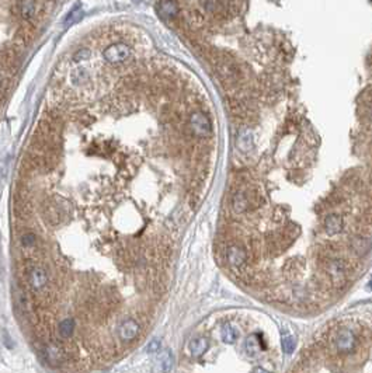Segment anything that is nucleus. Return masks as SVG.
Wrapping results in <instances>:
<instances>
[{
  "instance_id": "f257e3e1",
  "label": "nucleus",
  "mask_w": 372,
  "mask_h": 373,
  "mask_svg": "<svg viewBox=\"0 0 372 373\" xmlns=\"http://www.w3.org/2000/svg\"><path fill=\"white\" fill-rule=\"evenodd\" d=\"M26 276L29 281L30 288L33 289L34 292H44V289H47L48 283H50V276L48 272L40 265L36 264H30L26 268Z\"/></svg>"
},
{
  "instance_id": "f03ea898",
  "label": "nucleus",
  "mask_w": 372,
  "mask_h": 373,
  "mask_svg": "<svg viewBox=\"0 0 372 373\" xmlns=\"http://www.w3.org/2000/svg\"><path fill=\"white\" fill-rule=\"evenodd\" d=\"M326 269L330 276L331 283L336 288H341L347 281V265L340 258H329L326 264Z\"/></svg>"
},
{
  "instance_id": "7ed1b4c3",
  "label": "nucleus",
  "mask_w": 372,
  "mask_h": 373,
  "mask_svg": "<svg viewBox=\"0 0 372 373\" xmlns=\"http://www.w3.org/2000/svg\"><path fill=\"white\" fill-rule=\"evenodd\" d=\"M190 128L193 131L194 134L197 136H201V138H205V136H209L211 132H212V125H211V121L208 118L207 115L201 111H195V113L191 114L190 117Z\"/></svg>"
},
{
  "instance_id": "20e7f679",
  "label": "nucleus",
  "mask_w": 372,
  "mask_h": 373,
  "mask_svg": "<svg viewBox=\"0 0 372 373\" xmlns=\"http://www.w3.org/2000/svg\"><path fill=\"white\" fill-rule=\"evenodd\" d=\"M44 358L51 366H59L66 362V349L55 342H48L44 346Z\"/></svg>"
},
{
  "instance_id": "39448f33",
  "label": "nucleus",
  "mask_w": 372,
  "mask_h": 373,
  "mask_svg": "<svg viewBox=\"0 0 372 373\" xmlns=\"http://www.w3.org/2000/svg\"><path fill=\"white\" fill-rule=\"evenodd\" d=\"M117 334L122 342H131L141 334V324L134 318H127L117 327Z\"/></svg>"
},
{
  "instance_id": "423d86ee",
  "label": "nucleus",
  "mask_w": 372,
  "mask_h": 373,
  "mask_svg": "<svg viewBox=\"0 0 372 373\" xmlns=\"http://www.w3.org/2000/svg\"><path fill=\"white\" fill-rule=\"evenodd\" d=\"M131 55V50L127 44H114V45H110L107 50L104 51V58L107 61L108 64L111 65H118L122 64L127 58Z\"/></svg>"
},
{
  "instance_id": "0eeeda50",
  "label": "nucleus",
  "mask_w": 372,
  "mask_h": 373,
  "mask_svg": "<svg viewBox=\"0 0 372 373\" xmlns=\"http://www.w3.org/2000/svg\"><path fill=\"white\" fill-rule=\"evenodd\" d=\"M226 258L229 262L230 268L233 269H240L244 267L246 260H247V254L244 251V248L239 244H230L226 248Z\"/></svg>"
},
{
  "instance_id": "6e6552de",
  "label": "nucleus",
  "mask_w": 372,
  "mask_h": 373,
  "mask_svg": "<svg viewBox=\"0 0 372 373\" xmlns=\"http://www.w3.org/2000/svg\"><path fill=\"white\" fill-rule=\"evenodd\" d=\"M334 342H336V348L340 352H350L355 345V335L348 328H343L337 332Z\"/></svg>"
},
{
  "instance_id": "1a4fd4ad",
  "label": "nucleus",
  "mask_w": 372,
  "mask_h": 373,
  "mask_svg": "<svg viewBox=\"0 0 372 373\" xmlns=\"http://www.w3.org/2000/svg\"><path fill=\"white\" fill-rule=\"evenodd\" d=\"M64 208L55 201H50L44 206V216L50 225H58L64 220Z\"/></svg>"
},
{
  "instance_id": "9d476101",
  "label": "nucleus",
  "mask_w": 372,
  "mask_h": 373,
  "mask_svg": "<svg viewBox=\"0 0 372 373\" xmlns=\"http://www.w3.org/2000/svg\"><path fill=\"white\" fill-rule=\"evenodd\" d=\"M324 230L329 234H338L343 230V218L336 213H330L329 216L324 219Z\"/></svg>"
},
{
  "instance_id": "9b49d317",
  "label": "nucleus",
  "mask_w": 372,
  "mask_h": 373,
  "mask_svg": "<svg viewBox=\"0 0 372 373\" xmlns=\"http://www.w3.org/2000/svg\"><path fill=\"white\" fill-rule=\"evenodd\" d=\"M75 330H76V321L72 317H66L58 324V334L62 339H69L73 337Z\"/></svg>"
},
{
  "instance_id": "f8f14e48",
  "label": "nucleus",
  "mask_w": 372,
  "mask_h": 373,
  "mask_svg": "<svg viewBox=\"0 0 372 373\" xmlns=\"http://www.w3.org/2000/svg\"><path fill=\"white\" fill-rule=\"evenodd\" d=\"M158 12L163 19L169 20L179 13V5L174 2H160L158 3Z\"/></svg>"
},
{
  "instance_id": "ddd939ff",
  "label": "nucleus",
  "mask_w": 372,
  "mask_h": 373,
  "mask_svg": "<svg viewBox=\"0 0 372 373\" xmlns=\"http://www.w3.org/2000/svg\"><path fill=\"white\" fill-rule=\"evenodd\" d=\"M208 346H209V342H208L207 338H195V339H193L190 342V352H191V355H193L194 358H200V356H202L205 353Z\"/></svg>"
},
{
  "instance_id": "4468645a",
  "label": "nucleus",
  "mask_w": 372,
  "mask_h": 373,
  "mask_svg": "<svg viewBox=\"0 0 372 373\" xmlns=\"http://www.w3.org/2000/svg\"><path fill=\"white\" fill-rule=\"evenodd\" d=\"M232 208L236 213H242L249 208V197L244 191H237L232 199Z\"/></svg>"
},
{
  "instance_id": "2eb2a0df",
  "label": "nucleus",
  "mask_w": 372,
  "mask_h": 373,
  "mask_svg": "<svg viewBox=\"0 0 372 373\" xmlns=\"http://www.w3.org/2000/svg\"><path fill=\"white\" fill-rule=\"evenodd\" d=\"M244 348L249 356H257L258 353L261 352V341L257 335H250L247 337L246 342H244Z\"/></svg>"
},
{
  "instance_id": "dca6fc26",
  "label": "nucleus",
  "mask_w": 372,
  "mask_h": 373,
  "mask_svg": "<svg viewBox=\"0 0 372 373\" xmlns=\"http://www.w3.org/2000/svg\"><path fill=\"white\" fill-rule=\"evenodd\" d=\"M221 337L222 341H223L225 344H235L237 341V337H239V332H237V330L233 325L225 324L221 330Z\"/></svg>"
},
{
  "instance_id": "f3484780",
  "label": "nucleus",
  "mask_w": 372,
  "mask_h": 373,
  "mask_svg": "<svg viewBox=\"0 0 372 373\" xmlns=\"http://www.w3.org/2000/svg\"><path fill=\"white\" fill-rule=\"evenodd\" d=\"M253 135L249 129H243V131H240V134L237 136V145H239V148L244 150V152H249L251 148H253Z\"/></svg>"
},
{
  "instance_id": "a211bd4d",
  "label": "nucleus",
  "mask_w": 372,
  "mask_h": 373,
  "mask_svg": "<svg viewBox=\"0 0 372 373\" xmlns=\"http://www.w3.org/2000/svg\"><path fill=\"white\" fill-rule=\"evenodd\" d=\"M17 6L20 9L22 17L26 20L33 19V16L36 15V3L34 2H22V3H17Z\"/></svg>"
},
{
  "instance_id": "6ab92c4d",
  "label": "nucleus",
  "mask_w": 372,
  "mask_h": 373,
  "mask_svg": "<svg viewBox=\"0 0 372 373\" xmlns=\"http://www.w3.org/2000/svg\"><path fill=\"white\" fill-rule=\"evenodd\" d=\"M160 363H162V370L163 373H169L173 367V355L169 349H165L160 355Z\"/></svg>"
},
{
  "instance_id": "aec40b11",
  "label": "nucleus",
  "mask_w": 372,
  "mask_h": 373,
  "mask_svg": "<svg viewBox=\"0 0 372 373\" xmlns=\"http://www.w3.org/2000/svg\"><path fill=\"white\" fill-rule=\"evenodd\" d=\"M295 337H292V335H284L282 337V349H284V352L285 353H292L293 349H295Z\"/></svg>"
},
{
  "instance_id": "412c9836",
  "label": "nucleus",
  "mask_w": 372,
  "mask_h": 373,
  "mask_svg": "<svg viewBox=\"0 0 372 373\" xmlns=\"http://www.w3.org/2000/svg\"><path fill=\"white\" fill-rule=\"evenodd\" d=\"M22 243L24 247H33L36 244V236H34L33 233H26V234H23Z\"/></svg>"
},
{
  "instance_id": "4be33fe9",
  "label": "nucleus",
  "mask_w": 372,
  "mask_h": 373,
  "mask_svg": "<svg viewBox=\"0 0 372 373\" xmlns=\"http://www.w3.org/2000/svg\"><path fill=\"white\" fill-rule=\"evenodd\" d=\"M79 19H80V10H79V9H75V10L72 12L71 15L68 16V19H66V23H68V24H72V23L78 22Z\"/></svg>"
},
{
  "instance_id": "5701e85b",
  "label": "nucleus",
  "mask_w": 372,
  "mask_h": 373,
  "mask_svg": "<svg viewBox=\"0 0 372 373\" xmlns=\"http://www.w3.org/2000/svg\"><path fill=\"white\" fill-rule=\"evenodd\" d=\"M159 348H160V341L159 339H153L151 344L146 346V351L149 353H153V352H158Z\"/></svg>"
},
{
  "instance_id": "b1692460",
  "label": "nucleus",
  "mask_w": 372,
  "mask_h": 373,
  "mask_svg": "<svg viewBox=\"0 0 372 373\" xmlns=\"http://www.w3.org/2000/svg\"><path fill=\"white\" fill-rule=\"evenodd\" d=\"M89 58V51L87 50H80L76 52V55H75V61H78V62H80V61H83V59H87Z\"/></svg>"
},
{
  "instance_id": "393cba45",
  "label": "nucleus",
  "mask_w": 372,
  "mask_h": 373,
  "mask_svg": "<svg viewBox=\"0 0 372 373\" xmlns=\"http://www.w3.org/2000/svg\"><path fill=\"white\" fill-rule=\"evenodd\" d=\"M253 373H270V372H267L265 369H261V367H257V369H254V372Z\"/></svg>"
},
{
  "instance_id": "a878e982",
  "label": "nucleus",
  "mask_w": 372,
  "mask_h": 373,
  "mask_svg": "<svg viewBox=\"0 0 372 373\" xmlns=\"http://www.w3.org/2000/svg\"><path fill=\"white\" fill-rule=\"evenodd\" d=\"M368 288L372 289V279H371V281H369V283H368Z\"/></svg>"
},
{
  "instance_id": "bb28decb",
  "label": "nucleus",
  "mask_w": 372,
  "mask_h": 373,
  "mask_svg": "<svg viewBox=\"0 0 372 373\" xmlns=\"http://www.w3.org/2000/svg\"><path fill=\"white\" fill-rule=\"evenodd\" d=\"M0 85H2V76H0Z\"/></svg>"
}]
</instances>
